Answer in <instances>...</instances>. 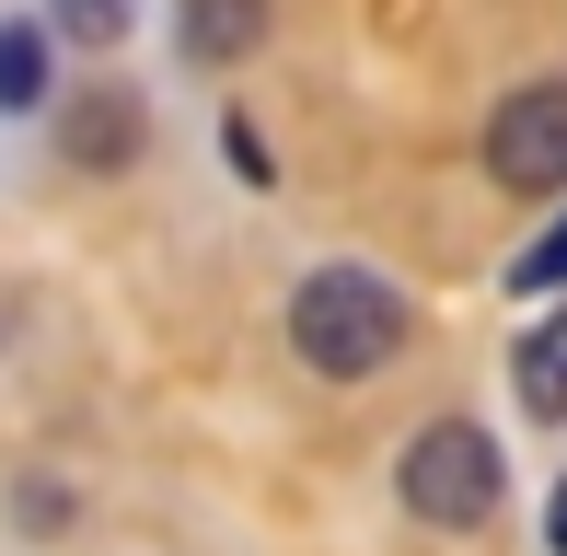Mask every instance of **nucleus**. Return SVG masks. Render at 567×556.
Masks as SVG:
<instances>
[{"mask_svg":"<svg viewBox=\"0 0 567 556\" xmlns=\"http://www.w3.org/2000/svg\"><path fill=\"white\" fill-rule=\"evenodd\" d=\"M290 348L324 371V383H371L382 360L405 348V290L371 267H313L290 301Z\"/></svg>","mask_w":567,"mask_h":556,"instance_id":"1","label":"nucleus"},{"mask_svg":"<svg viewBox=\"0 0 567 556\" xmlns=\"http://www.w3.org/2000/svg\"><path fill=\"white\" fill-rule=\"evenodd\" d=\"M394 487H405V511H417V522H441V534H475V522L498 511V441H486L475 418H429L417 441H405Z\"/></svg>","mask_w":567,"mask_h":556,"instance_id":"2","label":"nucleus"},{"mask_svg":"<svg viewBox=\"0 0 567 556\" xmlns=\"http://www.w3.org/2000/svg\"><path fill=\"white\" fill-rule=\"evenodd\" d=\"M486 174L509 197H567V82H522L486 116Z\"/></svg>","mask_w":567,"mask_h":556,"instance_id":"3","label":"nucleus"},{"mask_svg":"<svg viewBox=\"0 0 567 556\" xmlns=\"http://www.w3.org/2000/svg\"><path fill=\"white\" fill-rule=\"evenodd\" d=\"M59 151H70L82 174H116V163H140V93H127V82H93L82 105L59 116Z\"/></svg>","mask_w":567,"mask_h":556,"instance_id":"4","label":"nucleus"},{"mask_svg":"<svg viewBox=\"0 0 567 556\" xmlns=\"http://www.w3.org/2000/svg\"><path fill=\"white\" fill-rule=\"evenodd\" d=\"M174 35H186L197 70H231V59H255V47H267V0H186V12H174Z\"/></svg>","mask_w":567,"mask_h":556,"instance_id":"5","label":"nucleus"},{"mask_svg":"<svg viewBox=\"0 0 567 556\" xmlns=\"http://www.w3.org/2000/svg\"><path fill=\"white\" fill-rule=\"evenodd\" d=\"M47 105V23H0V116Z\"/></svg>","mask_w":567,"mask_h":556,"instance_id":"6","label":"nucleus"},{"mask_svg":"<svg viewBox=\"0 0 567 556\" xmlns=\"http://www.w3.org/2000/svg\"><path fill=\"white\" fill-rule=\"evenodd\" d=\"M522 406L533 418H567V313L522 337Z\"/></svg>","mask_w":567,"mask_h":556,"instance_id":"7","label":"nucleus"},{"mask_svg":"<svg viewBox=\"0 0 567 556\" xmlns=\"http://www.w3.org/2000/svg\"><path fill=\"white\" fill-rule=\"evenodd\" d=\"M127 12H140V0H59L47 23H59L70 47H116V35H127Z\"/></svg>","mask_w":567,"mask_h":556,"instance_id":"8","label":"nucleus"},{"mask_svg":"<svg viewBox=\"0 0 567 556\" xmlns=\"http://www.w3.org/2000/svg\"><path fill=\"white\" fill-rule=\"evenodd\" d=\"M509 290H567V220H556V233L522 256V278H509Z\"/></svg>","mask_w":567,"mask_h":556,"instance_id":"9","label":"nucleus"},{"mask_svg":"<svg viewBox=\"0 0 567 556\" xmlns=\"http://www.w3.org/2000/svg\"><path fill=\"white\" fill-rule=\"evenodd\" d=\"M545 545H556V556H567V487H556V498H545Z\"/></svg>","mask_w":567,"mask_h":556,"instance_id":"10","label":"nucleus"}]
</instances>
